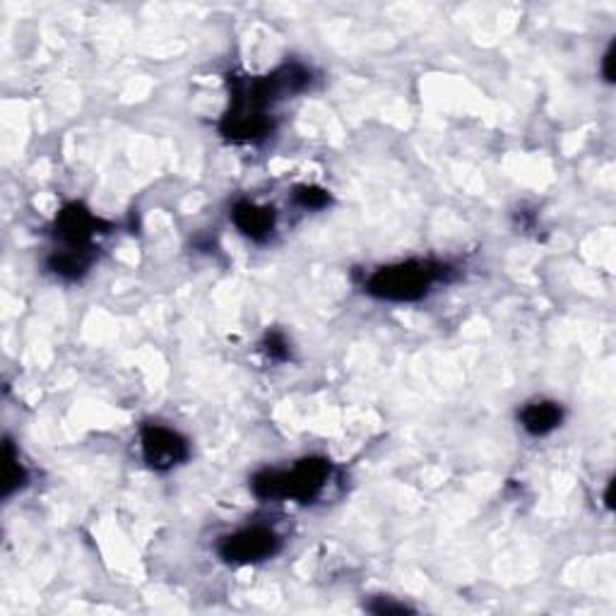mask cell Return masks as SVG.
Listing matches in <instances>:
<instances>
[{
    "instance_id": "obj_1",
    "label": "cell",
    "mask_w": 616,
    "mask_h": 616,
    "mask_svg": "<svg viewBox=\"0 0 616 616\" xmlns=\"http://www.w3.org/2000/svg\"><path fill=\"white\" fill-rule=\"evenodd\" d=\"M453 280V268L441 260L412 258L373 270L364 282V292L390 304H412L434 292L438 284Z\"/></svg>"
},
{
    "instance_id": "obj_2",
    "label": "cell",
    "mask_w": 616,
    "mask_h": 616,
    "mask_svg": "<svg viewBox=\"0 0 616 616\" xmlns=\"http://www.w3.org/2000/svg\"><path fill=\"white\" fill-rule=\"evenodd\" d=\"M333 477V462L328 458H304L289 470H263L251 479V491L263 501L294 499L313 503Z\"/></svg>"
},
{
    "instance_id": "obj_3",
    "label": "cell",
    "mask_w": 616,
    "mask_h": 616,
    "mask_svg": "<svg viewBox=\"0 0 616 616\" xmlns=\"http://www.w3.org/2000/svg\"><path fill=\"white\" fill-rule=\"evenodd\" d=\"M282 549V537L268 525H251L231 532L217 542L219 559L227 564H260L268 561Z\"/></svg>"
},
{
    "instance_id": "obj_4",
    "label": "cell",
    "mask_w": 616,
    "mask_h": 616,
    "mask_svg": "<svg viewBox=\"0 0 616 616\" xmlns=\"http://www.w3.org/2000/svg\"><path fill=\"white\" fill-rule=\"evenodd\" d=\"M140 453L150 470L171 472L191 458V446L169 426L145 424L140 429Z\"/></svg>"
},
{
    "instance_id": "obj_5",
    "label": "cell",
    "mask_w": 616,
    "mask_h": 616,
    "mask_svg": "<svg viewBox=\"0 0 616 616\" xmlns=\"http://www.w3.org/2000/svg\"><path fill=\"white\" fill-rule=\"evenodd\" d=\"M53 234L63 248L92 256L94 239L99 234H109V224L92 215V210H87L82 203H68L53 219Z\"/></svg>"
},
{
    "instance_id": "obj_6",
    "label": "cell",
    "mask_w": 616,
    "mask_h": 616,
    "mask_svg": "<svg viewBox=\"0 0 616 616\" xmlns=\"http://www.w3.org/2000/svg\"><path fill=\"white\" fill-rule=\"evenodd\" d=\"M231 222L246 236V239L265 244L272 239L277 229V212L268 205L251 203V200H239L231 207Z\"/></svg>"
},
{
    "instance_id": "obj_7",
    "label": "cell",
    "mask_w": 616,
    "mask_h": 616,
    "mask_svg": "<svg viewBox=\"0 0 616 616\" xmlns=\"http://www.w3.org/2000/svg\"><path fill=\"white\" fill-rule=\"evenodd\" d=\"M518 422L525 434L535 438L549 436L564 422V407L554 400H532L520 407Z\"/></svg>"
},
{
    "instance_id": "obj_8",
    "label": "cell",
    "mask_w": 616,
    "mask_h": 616,
    "mask_svg": "<svg viewBox=\"0 0 616 616\" xmlns=\"http://www.w3.org/2000/svg\"><path fill=\"white\" fill-rule=\"evenodd\" d=\"M92 265L90 253L70 251V248H61V251H53L49 260H46V270L51 275H56L58 280L65 282H80L87 275Z\"/></svg>"
},
{
    "instance_id": "obj_9",
    "label": "cell",
    "mask_w": 616,
    "mask_h": 616,
    "mask_svg": "<svg viewBox=\"0 0 616 616\" xmlns=\"http://www.w3.org/2000/svg\"><path fill=\"white\" fill-rule=\"evenodd\" d=\"M3 496L10 499V496L17 494L27 487L29 482V472L27 467L22 465L20 453H17L13 441H5V458H3Z\"/></svg>"
},
{
    "instance_id": "obj_10",
    "label": "cell",
    "mask_w": 616,
    "mask_h": 616,
    "mask_svg": "<svg viewBox=\"0 0 616 616\" xmlns=\"http://www.w3.org/2000/svg\"><path fill=\"white\" fill-rule=\"evenodd\" d=\"M292 200L301 210H325L330 205V191L321 186H296L292 191Z\"/></svg>"
},
{
    "instance_id": "obj_11",
    "label": "cell",
    "mask_w": 616,
    "mask_h": 616,
    "mask_svg": "<svg viewBox=\"0 0 616 616\" xmlns=\"http://www.w3.org/2000/svg\"><path fill=\"white\" fill-rule=\"evenodd\" d=\"M260 349H263V354L270 361H287L289 359L287 337H284L282 333H277V330H272V333L265 335V340L260 342Z\"/></svg>"
},
{
    "instance_id": "obj_12",
    "label": "cell",
    "mask_w": 616,
    "mask_h": 616,
    "mask_svg": "<svg viewBox=\"0 0 616 616\" xmlns=\"http://www.w3.org/2000/svg\"><path fill=\"white\" fill-rule=\"evenodd\" d=\"M366 609L373 614H407L412 612V607H407L405 602H395L390 597H376V602L366 604Z\"/></svg>"
},
{
    "instance_id": "obj_13",
    "label": "cell",
    "mask_w": 616,
    "mask_h": 616,
    "mask_svg": "<svg viewBox=\"0 0 616 616\" xmlns=\"http://www.w3.org/2000/svg\"><path fill=\"white\" fill-rule=\"evenodd\" d=\"M602 75L607 82H614V44L609 46L602 58Z\"/></svg>"
},
{
    "instance_id": "obj_14",
    "label": "cell",
    "mask_w": 616,
    "mask_h": 616,
    "mask_svg": "<svg viewBox=\"0 0 616 616\" xmlns=\"http://www.w3.org/2000/svg\"><path fill=\"white\" fill-rule=\"evenodd\" d=\"M612 487H614V482H609L607 491H604V503H607V508H612Z\"/></svg>"
}]
</instances>
